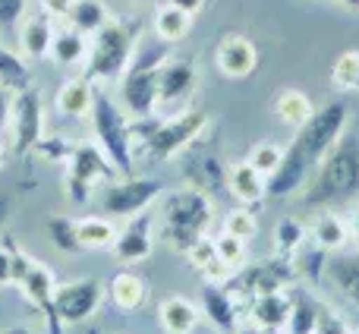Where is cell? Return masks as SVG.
Masks as SVG:
<instances>
[{"label":"cell","mask_w":359,"mask_h":334,"mask_svg":"<svg viewBox=\"0 0 359 334\" xmlns=\"http://www.w3.org/2000/svg\"><path fill=\"white\" fill-rule=\"evenodd\" d=\"M10 111H13V92L0 88V126H4V130H6V123H10Z\"/></svg>","instance_id":"48"},{"label":"cell","mask_w":359,"mask_h":334,"mask_svg":"<svg viewBox=\"0 0 359 334\" xmlns=\"http://www.w3.org/2000/svg\"><path fill=\"white\" fill-rule=\"evenodd\" d=\"M271 111L284 126L299 130V126L316 114V105H312V98L303 92V88H280L271 101Z\"/></svg>","instance_id":"27"},{"label":"cell","mask_w":359,"mask_h":334,"mask_svg":"<svg viewBox=\"0 0 359 334\" xmlns=\"http://www.w3.org/2000/svg\"><path fill=\"white\" fill-rule=\"evenodd\" d=\"M331 86L341 92H359V51H341L331 63Z\"/></svg>","instance_id":"37"},{"label":"cell","mask_w":359,"mask_h":334,"mask_svg":"<svg viewBox=\"0 0 359 334\" xmlns=\"http://www.w3.org/2000/svg\"><path fill=\"white\" fill-rule=\"evenodd\" d=\"M95 88H98V82H92L86 73L67 79L60 88H57V98H54L57 111L69 120L88 117V114H92V105H95Z\"/></svg>","instance_id":"24"},{"label":"cell","mask_w":359,"mask_h":334,"mask_svg":"<svg viewBox=\"0 0 359 334\" xmlns=\"http://www.w3.org/2000/svg\"><path fill=\"white\" fill-rule=\"evenodd\" d=\"M297 272H299V281H309V284H318L322 281V274L328 272V253L325 249H318V246H312V249H299L297 255Z\"/></svg>","instance_id":"40"},{"label":"cell","mask_w":359,"mask_h":334,"mask_svg":"<svg viewBox=\"0 0 359 334\" xmlns=\"http://www.w3.org/2000/svg\"><path fill=\"white\" fill-rule=\"evenodd\" d=\"M161 4H170V6H177V10H186L189 16H198V13L205 10V0H161Z\"/></svg>","instance_id":"47"},{"label":"cell","mask_w":359,"mask_h":334,"mask_svg":"<svg viewBox=\"0 0 359 334\" xmlns=\"http://www.w3.org/2000/svg\"><path fill=\"white\" fill-rule=\"evenodd\" d=\"M38 6L50 19H67V13L73 10V0H38Z\"/></svg>","instance_id":"46"},{"label":"cell","mask_w":359,"mask_h":334,"mask_svg":"<svg viewBox=\"0 0 359 334\" xmlns=\"http://www.w3.org/2000/svg\"><path fill=\"white\" fill-rule=\"evenodd\" d=\"M316 309H318V303L309 297V293H303V290L293 293V312H290V322H287V334H312L316 331Z\"/></svg>","instance_id":"38"},{"label":"cell","mask_w":359,"mask_h":334,"mask_svg":"<svg viewBox=\"0 0 359 334\" xmlns=\"http://www.w3.org/2000/svg\"><path fill=\"white\" fill-rule=\"evenodd\" d=\"M293 312V293L290 290H274V293H262V297L249 300V319L255 328H287Z\"/></svg>","instance_id":"21"},{"label":"cell","mask_w":359,"mask_h":334,"mask_svg":"<svg viewBox=\"0 0 359 334\" xmlns=\"http://www.w3.org/2000/svg\"><path fill=\"white\" fill-rule=\"evenodd\" d=\"M10 211H13L10 196H0V227H4V224H6V218H10Z\"/></svg>","instance_id":"50"},{"label":"cell","mask_w":359,"mask_h":334,"mask_svg":"<svg viewBox=\"0 0 359 334\" xmlns=\"http://www.w3.org/2000/svg\"><path fill=\"white\" fill-rule=\"evenodd\" d=\"M130 4H155V0H130Z\"/></svg>","instance_id":"56"},{"label":"cell","mask_w":359,"mask_h":334,"mask_svg":"<svg viewBox=\"0 0 359 334\" xmlns=\"http://www.w3.org/2000/svg\"><path fill=\"white\" fill-rule=\"evenodd\" d=\"M164 196V183L155 177H120L104 183L101 192V211L107 218H136L139 211H149Z\"/></svg>","instance_id":"10"},{"label":"cell","mask_w":359,"mask_h":334,"mask_svg":"<svg viewBox=\"0 0 359 334\" xmlns=\"http://www.w3.org/2000/svg\"><path fill=\"white\" fill-rule=\"evenodd\" d=\"M215 67L227 79H249L259 69V48H255V41L249 35L230 32L215 48Z\"/></svg>","instance_id":"16"},{"label":"cell","mask_w":359,"mask_h":334,"mask_svg":"<svg viewBox=\"0 0 359 334\" xmlns=\"http://www.w3.org/2000/svg\"><path fill=\"white\" fill-rule=\"evenodd\" d=\"M198 86V69L192 60H174L168 57L158 76V114H177L186 107Z\"/></svg>","instance_id":"14"},{"label":"cell","mask_w":359,"mask_h":334,"mask_svg":"<svg viewBox=\"0 0 359 334\" xmlns=\"http://www.w3.org/2000/svg\"><path fill=\"white\" fill-rule=\"evenodd\" d=\"M63 22L92 38L95 32H101L107 22H111V13H107V6L101 4V0H73V10L67 13Z\"/></svg>","instance_id":"32"},{"label":"cell","mask_w":359,"mask_h":334,"mask_svg":"<svg viewBox=\"0 0 359 334\" xmlns=\"http://www.w3.org/2000/svg\"><path fill=\"white\" fill-rule=\"evenodd\" d=\"M312 334H353V331H350V325L344 322L341 312H334L331 306L318 303V309H316V331H312Z\"/></svg>","instance_id":"44"},{"label":"cell","mask_w":359,"mask_h":334,"mask_svg":"<svg viewBox=\"0 0 359 334\" xmlns=\"http://www.w3.org/2000/svg\"><path fill=\"white\" fill-rule=\"evenodd\" d=\"M347 126H350V105L344 98H331L322 107H316V114L299 130H293L297 136L284 149L278 171L268 177V196L271 199L299 196Z\"/></svg>","instance_id":"1"},{"label":"cell","mask_w":359,"mask_h":334,"mask_svg":"<svg viewBox=\"0 0 359 334\" xmlns=\"http://www.w3.org/2000/svg\"><path fill=\"white\" fill-rule=\"evenodd\" d=\"M306 240H309V227H306L297 215L280 218L278 227H274V246H278V253H284V255H297Z\"/></svg>","instance_id":"34"},{"label":"cell","mask_w":359,"mask_h":334,"mask_svg":"<svg viewBox=\"0 0 359 334\" xmlns=\"http://www.w3.org/2000/svg\"><path fill=\"white\" fill-rule=\"evenodd\" d=\"M54 29L57 25L50 22V16H32L22 22L19 29V51H22L29 60H44L50 54V41H54Z\"/></svg>","instance_id":"28"},{"label":"cell","mask_w":359,"mask_h":334,"mask_svg":"<svg viewBox=\"0 0 359 334\" xmlns=\"http://www.w3.org/2000/svg\"><path fill=\"white\" fill-rule=\"evenodd\" d=\"M29 0H0V29H13L25 16Z\"/></svg>","instance_id":"45"},{"label":"cell","mask_w":359,"mask_h":334,"mask_svg":"<svg viewBox=\"0 0 359 334\" xmlns=\"http://www.w3.org/2000/svg\"><path fill=\"white\" fill-rule=\"evenodd\" d=\"M221 230H224V234H233V236H240V240L249 243L252 236H259V218H255V211L249 208V205H240V208H230L227 215H224Z\"/></svg>","instance_id":"39"},{"label":"cell","mask_w":359,"mask_h":334,"mask_svg":"<svg viewBox=\"0 0 359 334\" xmlns=\"http://www.w3.org/2000/svg\"><path fill=\"white\" fill-rule=\"evenodd\" d=\"M198 322H202V309L189 297L170 293L158 303V325L164 334H196Z\"/></svg>","instance_id":"20"},{"label":"cell","mask_w":359,"mask_h":334,"mask_svg":"<svg viewBox=\"0 0 359 334\" xmlns=\"http://www.w3.org/2000/svg\"><path fill=\"white\" fill-rule=\"evenodd\" d=\"M107 300L117 312L123 316H133L139 312L145 303H149V281L142 274L130 272V268H120L111 281H107Z\"/></svg>","instance_id":"19"},{"label":"cell","mask_w":359,"mask_h":334,"mask_svg":"<svg viewBox=\"0 0 359 334\" xmlns=\"http://www.w3.org/2000/svg\"><path fill=\"white\" fill-rule=\"evenodd\" d=\"M168 60L164 48H145L133 54L123 79H120V105L126 107L133 120L155 117L158 114V76Z\"/></svg>","instance_id":"7"},{"label":"cell","mask_w":359,"mask_h":334,"mask_svg":"<svg viewBox=\"0 0 359 334\" xmlns=\"http://www.w3.org/2000/svg\"><path fill=\"white\" fill-rule=\"evenodd\" d=\"M353 334H359V331H353Z\"/></svg>","instance_id":"57"},{"label":"cell","mask_w":359,"mask_h":334,"mask_svg":"<svg viewBox=\"0 0 359 334\" xmlns=\"http://www.w3.org/2000/svg\"><path fill=\"white\" fill-rule=\"evenodd\" d=\"M211 126L208 111L202 107H183L177 114H155V117L133 120V142L136 155H149L151 161H174L186 149L205 136Z\"/></svg>","instance_id":"3"},{"label":"cell","mask_w":359,"mask_h":334,"mask_svg":"<svg viewBox=\"0 0 359 334\" xmlns=\"http://www.w3.org/2000/svg\"><path fill=\"white\" fill-rule=\"evenodd\" d=\"M44 227H48L50 243H54L60 253H67V255L82 253V243H79V236H76V218L73 215H50Z\"/></svg>","instance_id":"36"},{"label":"cell","mask_w":359,"mask_h":334,"mask_svg":"<svg viewBox=\"0 0 359 334\" xmlns=\"http://www.w3.org/2000/svg\"><path fill=\"white\" fill-rule=\"evenodd\" d=\"M107 300V284L98 278H76L67 284L57 287V319H60L63 328H76V325H86L98 316L101 303Z\"/></svg>","instance_id":"11"},{"label":"cell","mask_w":359,"mask_h":334,"mask_svg":"<svg viewBox=\"0 0 359 334\" xmlns=\"http://www.w3.org/2000/svg\"><path fill=\"white\" fill-rule=\"evenodd\" d=\"M227 189L240 205H259L268 199V177L259 173L249 161H236L227 167Z\"/></svg>","instance_id":"23"},{"label":"cell","mask_w":359,"mask_h":334,"mask_svg":"<svg viewBox=\"0 0 359 334\" xmlns=\"http://www.w3.org/2000/svg\"><path fill=\"white\" fill-rule=\"evenodd\" d=\"M73 149H76V142H69V139H63V136H48V133H44L35 145V155L48 164H67L69 155H73Z\"/></svg>","instance_id":"42"},{"label":"cell","mask_w":359,"mask_h":334,"mask_svg":"<svg viewBox=\"0 0 359 334\" xmlns=\"http://www.w3.org/2000/svg\"><path fill=\"white\" fill-rule=\"evenodd\" d=\"M6 130L13 136V155L16 158L35 155L38 139L44 136V98L38 92V86L13 95V111Z\"/></svg>","instance_id":"12"},{"label":"cell","mask_w":359,"mask_h":334,"mask_svg":"<svg viewBox=\"0 0 359 334\" xmlns=\"http://www.w3.org/2000/svg\"><path fill=\"white\" fill-rule=\"evenodd\" d=\"M198 309L208 319L221 334H236L240 331V316H243V303L233 297L227 284H205L202 287V300Z\"/></svg>","instance_id":"17"},{"label":"cell","mask_w":359,"mask_h":334,"mask_svg":"<svg viewBox=\"0 0 359 334\" xmlns=\"http://www.w3.org/2000/svg\"><path fill=\"white\" fill-rule=\"evenodd\" d=\"M341 6H347L350 13H359V0H337Z\"/></svg>","instance_id":"53"},{"label":"cell","mask_w":359,"mask_h":334,"mask_svg":"<svg viewBox=\"0 0 359 334\" xmlns=\"http://www.w3.org/2000/svg\"><path fill=\"white\" fill-rule=\"evenodd\" d=\"M0 334H38V331L29 328V325H10V328H0Z\"/></svg>","instance_id":"51"},{"label":"cell","mask_w":359,"mask_h":334,"mask_svg":"<svg viewBox=\"0 0 359 334\" xmlns=\"http://www.w3.org/2000/svg\"><path fill=\"white\" fill-rule=\"evenodd\" d=\"M25 259H29V253H25L16 240H10V236L0 240V290H4V287H16Z\"/></svg>","instance_id":"35"},{"label":"cell","mask_w":359,"mask_h":334,"mask_svg":"<svg viewBox=\"0 0 359 334\" xmlns=\"http://www.w3.org/2000/svg\"><path fill=\"white\" fill-rule=\"evenodd\" d=\"M16 287L22 290V297L29 300V303L44 316V322H48V331L50 334H63V331H67L60 325V319H57V306H54L57 287H60V284H57V274L50 272V268L44 265L41 259H35V255H29V259H25L22 274H19Z\"/></svg>","instance_id":"13"},{"label":"cell","mask_w":359,"mask_h":334,"mask_svg":"<svg viewBox=\"0 0 359 334\" xmlns=\"http://www.w3.org/2000/svg\"><path fill=\"white\" fill-rule=\"evenodd\" d=\"M236 334H287V328H271V331H265V328H255V325H252V328H240Z\"/></svg>","instance_id":"52"},{"label":"cell","mask_w":359,"mask_h":334,"mask_svg":"<svg viewBox=\"0 0 359 334\" xmlns=\"http://www.w3.org/2000/svg\"><path fill=\"white\" fill-rule=\"evenodd\" d=\"M117 177V167L101 152L98 142H76L69 161L63 164V189L73 205H82L98 183H111Z\"/></svg>","instance_id":"9"},{"label":"cell","mask_w":359,"mask_h":334,"mask_svg":"<svg viewBox=\"0 0 359 334\" xmlns=\"http://www.w3.org/2000/svg\"><path fill=\"white\" fill-rule=\"evenodd\" d=\"M280 158H284V149H280L278 142H255L252 149H249V155H246V161L255 167L259 173H265V177H271L274 171H278V164H280Z\"/></svg>","instance_id":"41"},{"label":"cell","mask_w":359,"mask_h":334,"mask_svg":"<svg viewBox=\"0 0 359 334\" xmlns=\"http://www.w3.org/2000/svg\"><path fill=\"white\" fill-rule=\"evenodd\" d=\"M0 130H4V126H0Z\"/></svg>","instance_id":"58"},{"label":"cell","mask_w":359,"mask_h":334,"mask_svg":"<svg viewBox=\"0 0 359 334\" xmlns=\"http://www.w3.org/2000/svg\"><path fill=\"white\" fill-rule=\"evenodd\" d=\"M297 284H299L297 259L284 255V253H274V255H265V259L252 262V265H243L240 272L227 281L233 297L246 306L252 297L274 293V290H290V287H297Z\"/></svg>","instance_id":"8"},{"label":"cell","mask_w":359,"mask_h":334,"mask_svg":"<svg viewBox=\"0 0 359 334\" xmlns=\"http://www.w3.org/2000/svg\"><path fill=\"white\" fill-rule=\"evenodd\" d=\"M183 177L189 180V186L202 192H215L221 186H227V164L224 158H217L215 152L202 149V145H192V149L183 152Z\"/></svg>","instance_id":"18"},{"label":"cell","mask_w":359,"mask_h":334,"mask_svg":"<svg viewBox=\"0 0 359 334\" xmlns=\"http://www.w3.org/2000/svg\"><path fill=\"white\" fill-rule=\"evenodd\" d=\"M183 255L189 259L192 272L202 274L205 284H227V281L236 274V268H230L227 262H221V255H217V249H215V236L196 240Z\"/></svg>","instance_id":"22"},{"label":"cell","mask_w":359,"mask_h":334,"mask_svg":"<svg viewBox=\"0 0 359 334\" xmlns=\"http://www.w3.org/2000/svg\"><path fill=\"white\" fill-rule=\"evenodd\" d=\"M86 334H114V331H101V328H88Z\"/></svg>","instance_id":"55"},{"label":"cell","mask_w":359,"mask_h":334,"mask_svg":"<svg viewBox=\"0 0 359 334\" xmlns=\"http://www.w3.org/2000/svg\"><path fill=\"white\" fill-rule=\"evenodd\" d=\"M246 246H249L246 240H240V236H233V234H224V230L215 236V249H217V255H221V262H227L236 272L246 265Z\"/></svg>","instance_id":"43"},{"label":"cell","mask_w":359,"mask_h":334,"mask_svg":"<svg viewBox=\"0 0 359 334\" xmlns=\"http://www.w3.org/2000/svg\"><path fill=\"white\" fill-rule=\"evenodd\" d=\"M86 57H88V35L76 32L73 25L54 29L48 60H54L57 67H76V63H86Z\"/></svg>","instance_id":"29"},{"label":"cell","mask_w":359,"mask_h":334,"mask_svg":"<svg viewBox=\"0 0 359 334\" xmlns=\"http://www.w3.org/2000/svg\"><path fill=\"white\" fill-rule=\"evenodd\" d=\"M117 234H120V227L114 224V218H107V215L76 218V236H79L82 249H111Z\"/></svg>","instance_id":"31"},{"label":"cell","mask_w":359,"mask_h":334,"mask_svg":"<svg viewBox=\"0 0 359 334\" xmlns=\"http://www.w3.org/2000/svg\"><path fill=\"white\" fill-rule=\"evenodd\" d=\"M139 44V22H123L111 19L101 32L88 38V57H86V76L92 82H111L120 79L130 67Z\"/></svg>","instance_id":"6"},{"label":"cell","mask_w":359,"mask_h":334,"mask_svg":"<svg viewBox=\"0 0 359 334\" xmlns=\"http://www.w3.org/2000/svg\"><path fill=\"white\" fill-rule=\"evenodd\" d=\"M155 211H139L136 218H126V224L120 227L117 240H114L111 253L120 265H139L155 253Z\"/></svg>","instance_id":"15"},{"label":"cell","mask_w":359,"mask_h":334,"mask_svg":"<svg viewBox=\"0 0 359 334\" xmlns=\"http://www.w3.org/2000/svg\"><path fill=\"white\" fill-rule=\"evenodd\" d=\"M158 230L161 240L170 243L177 253H186L196 240L208 236L211 224H215V205L211 196L196 186H180L158 199Z\"/></svg>","instance_id":"4"},{"label":"cell","mask_w":359,"mask_h":334,"mask_svg":"<svg viewBox=\"0 0 359 334\" xmlns=\"http://www.w3.org/2000/svg\"><path fill=\"white\" fill-rule=\"evenodd\" d=\"M4 167H6V142L0 139V171H4Z\"/></svg>","instance_id":"54"},{"label":"cell","mask_w":359,"mask_h":334,"mask_svg":"<svg viewBox=\"0 0 359 334\" xmlns=\"http://www.w3.org/2000/svg\"><path fill=\"white\" fill-rule=\"evenodd\" d=\"M309 236L318 249L325 253H337V249L347 246L350 240V227H347V218L341 211H331V208H322L316 215V221L309 224Z\"/></svg>","instance_id":"25"},{"label":"cell","mask_w":359,"mask_h":334,"mask_svg":"<svg viewBox=\"0 0 359 334\" xmlns=\"http://www.w3.org/2000/svg\"><path fill=\"white\" fill-rule=\"evenodd\" d=\"M359 196V136L353 130H344L341 139L331 145L325 161L312 173L306 189L299 192V202L306 208H337Z\"/></svg>","instance_id":"2"},{"label":"cell","mask_w":359,"mask_h":334,"mask_svg":"<svg viewBox=\"0 0 359 334\" xmlns=\"http://www.w3.org/2000/svg\"><path fill=\"white\" fill-rule=\"evenodd\" d=\"M192 19L196 16H189L186 10H177L170 4H158L151 29H155V38L161 44H180L192 32Z\"/></svg>","instance_id":"30"},{"label":"cell","mask_w":359,"mask_h":334,"mask_svg":"<svg viewBox=\"0 0 359 334\" xmlns=\"http://www.w3.org/2000/svg\"><path fill=\"white\" fill-rule=\"evenodd\" d=\"M32 86H35L32 60L22 54V51H13V48H6V44H0V88L19 95Z\"/></svg>","instance_id":"26"},{"label":"cell","mask_w":359,"mask_h":334,"mask_svg":"<svg viewBox=\"0 0 359 334\" xmlns=\"http://www.w3.org/2000/svg\"><path fill=\"white\" fill-rule=\"evenodd\" d=\"M347 227H350V236H353V240H359V205H353V208L347 211Z\"/></svg>","instance_id":"49"},{"label":"cell","mask_w":359,"mask_h":334,"mask_svg":"<svg viewBox=\"0 0 359 334\" xmlns=\"http://www.w3.org/2000/svg\"><path fill=\"white\" fill-rule=\"evenodd\" d=\"M328 281L350 300V303L359 306V253L353 255H337V259L328 262Z\"/></svg>","instance_id":"33"},{"label":"cell","mask_w":359,"mask_h":334,"mask_svg":"<svg viewBox=\"0 0 359 334\" xmlns=\"http://www.w3.org/2000/svg\"><path fill=\"white\" fill-rule=\"evenodd\" d=\"M92 130L95 142L101 145L111 164L117 167L120 177H130L133 161H136V142H133V117L120 101H114L104 88H95V105H92Z\"/></svg>","instance_id":"5"}]
</instances>
